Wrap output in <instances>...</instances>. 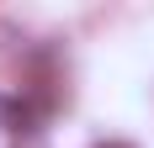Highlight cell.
Masks as SVG:
<instances>
[{
	"instance_id": "obj_1",
	"label": "cell",
	"mask_w": 154,
	"mask_h": 148,
	"mask_svg": "<svg viewBox=\"0 0 154 148\" xmlns=\"http://www.w3.org/2000/svg\"><path fill=\"white\" fill-rule=\"evenodd\" d=\"M0 127H5V132L32 138V132H37V106L21 101V95H0Z\"/></svg>"
},
{
	"instance_id": "obj_2",
	"label": "cell",
	"mask_w": 154,
	"mask_h": 148,
	"mask_svg": "<svg viewBox=\"0 0 154 148\" xmlns=\"http://www.w3.org/2000/svg\"><path fill=\"white\" fill-rule=\"evenodd\" d=\"M101 148H133V143H101Z\"/></svg>"
}]
</instances>
